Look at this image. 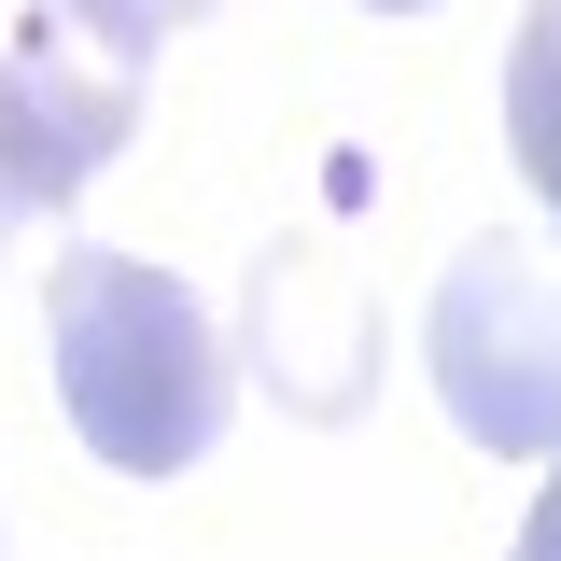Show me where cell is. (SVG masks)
Masks as SVG:
<instances>
[{
	"instance_id": "52a82bcc",
	"label": "cell",
	"mask_w": 561,
	"mask_h": 561,
	"mask_svg": "<svg viewBox=\"0 0 561 561\" xmlns=\"http://www.w3.org/2000/svg\"><path fill=\"white\" fill-rule=\"evenodd\" d=\"M379 14H435V0H379Z\"/></svg>"
},
{
	"instance_id": "8992f818",
	"label": "cell",
	"mask_w": 561,
	"mask_h": 561,
	"mask_svg": "<svg viewBox=\"0 0 561 561\" xmlns=\"http://www.w3.org/2000/svg\"><path fill=\"white\" fill-rule=\"evenodd\" d=\"M505 561H561V463H548V505L519 519V548H505Z\"/></svg>"
},
{
	"instance_id": "277c9868",
	"label": "cell",
	"mask_w": 561,
	"mask_h": 561,
	"mask_svg": "<svg viewBox=\"0 0 561 561\" xmlns=\"http://www.w3.org/2000/svg\"><path fill=\"white\" fill-rule=\"evenodd\" d=\"M505 140H519V169L561 225V0H534V28L505 43Z\"/></svg>"
},
{
	"instance_id": "5b68a950",
	"label": "cell",
	"mask_w": 561,
	"mask_h": 561,
	"mask_svg": "<svg viewBox=\"0 0 561 561\" xmlns=\"http://www.w3.org/2000/svg\"><path fill=\"white\" fill-rule=\"evenodd\" d=\"M57 14H70V28H84V43H99L113 70H140L154 43H169V28H197L210 0H57Z\"/></svg>"
},
{
	"instance_id": "6da1fadb",
	"label": "cell",
	"mask_w": 561,
	"mask_h": 561,
	"mask_svg": "<svg viewBox=\"0 0 561 561\" xmlns=\"http://www.w3.org/2000/svg\"><path fill=\"white\" fill-rule=\"evenodd\" d=\"M43 351H57V408L113 478H183L225 435V337L183 280L140 253H57L43 280Z\"/></svg>"
},
{
	"instance_id": "3957f363",
	"label": "cell",
	"mask_w": 561,
	"mask_h": 561,
	"mask_svg": "<svg viewBox=\"0 0 561 561\" xmlns=\"http://www.w3.org/2000/svg\"><path fill=\"white\" fill-rule=\"evenodd\" d=\"M127 127H140V70L28 28V43L0 57V239H14L28 210H70L127 154Z\"/></svg>"
},
{
	"instance_id": "7a4b0ae2",
	"label": "cell",
	"mask_w": 561,
	"mask_h": 561,
	"mask_svg": "<svg viewBox=\"0 0 561 561\" xmlns=\"http://www.w3.org/2000/svg\"><path fill=\"white\" fill-rule=\"evenodd\" d=\"M435 393L478 449H561V280L519 239H478L435 280Z\"/></svg>"
}]
</instances>
